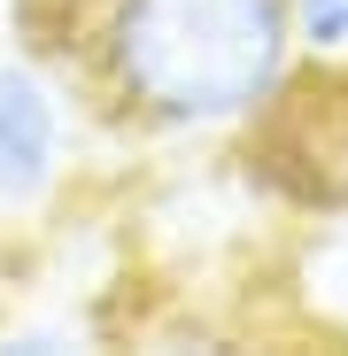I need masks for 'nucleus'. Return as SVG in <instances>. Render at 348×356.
Returning <instances> with one entry per match:
<instances>
[{
  "label": "nucleus",
  "instance_id": "nucleus-1",
  "mask_svg": "<svg viewBox=\"0 0 348 356\" xmlns=\"http://www.w3.org/2000/svg\"><path fill=\"white\" fill-rule=\"evenodd\" d=\"M286 0H93L85 70L116 116L147 132H232L295 70Z\"/></svg>",
  "mask_w": 348,
  "mask_h": 356
},
{
  "label": "nucleus",
  "instance_id": "nucleus-2",
  "mask_svg": "<svg viewBox=\"0 0 348 356\" xmlns=\"http://www.w3.org/2000/svg\"><path fill=\"white\" fill-rule=\"evenodd\" d=\"M70 170L63 86L31 63H0V217H31Z\"/></svg>",
  "mask_w": 348,
  "mask_h": 356
},
{
  "label": "nucleus",
  "instance_id": "nucleus-3",
  "mask_svg": "<svg viewBox=\"0 0 348 356\" xmlns=\"http://www.w3.org/2000/svg\"><path fill=\"white\" fill-rule=\"evenodd\" d=\"M295 8V47L317 63H348V0H286Z\"/></svg>",
  "mask_w": 348,
  "mask_h": 356
}]
</instances>
